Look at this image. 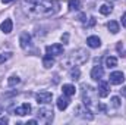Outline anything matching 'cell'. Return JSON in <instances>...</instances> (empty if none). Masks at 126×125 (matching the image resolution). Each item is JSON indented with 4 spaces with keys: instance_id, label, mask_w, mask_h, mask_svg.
<instances>
[{
    "instance_id": "obj_1",
    "label": "cell",
    "mask_w": 126,
    "mask_h": 125,
    "mask_svg": "<svg viewBox=\"0 0 126 125\" xmlns=\"http://www.w3.org/2000/svg\"><path fill=\"white\" fill-rule=\"evenodd\" d=\"M53 0H24V9L34 18H46L56 12Z\"/></svg>"
},
{
    "instance_id": "obj_2",
    "label": "cell",
    "mask_w": 126,
    "mask_h": 125,
    "mask_svg": "<svg viewBox=\"0 0 126 125\" xmlns=\"http://www.w3.org/2000/svg\"><path fill=\"white\" fill-rule=\"evenodd\" d=\"M88 56H90V53H88L87 50L78 49V50H73V52L69 55L66 63H67L69 66H78V65H82V63L87 62V61H88Z\"/></svg>"
},
{
    "instance_id": "obj_3",
    "label": "cell",
    "mask_w": 126,
    "mask_h": 125,
    "mask_svg": "<svg viewBox=\"0 0 126 125\" xmlns=\"http://www.w3.org/2000/svg\"><path fill=\"white\" fill-rule=\"evenodd\" d=\"M82 100H84V104L87 106V107H90V106H93V103L95 102V90L93 87H90V85H82Z\"/></svg>"
},
{
    "instance_id": "obj_4",
    "label": "cell",
    "mask_w": 126,
    "mask_h": 125,
    "mask_svg": "<svg viewBox=\"0 0 126 125\" xmlns=\"http://www.w3.org/2000/svg\"><path fill=\"white\" fill-rule=\"evenodd\" d=\"M35 99H37L38 104H47V103H50V102H51L53 94L50 93V91H40V93H37Z\"/></svg>"
},
{
    "instance_id": "obj_5",
    "label": "cell",
    "mask_w": 126,
    "mask_h": 125,
    "mask_svg": "<svg viewBox=\"0 0 126 125\" xmlns=\"http://www.w3.org/2000/svg\"><path fill=\"white\" fill-rule=\"evenodd\" d=\"M109 81H110V84L119 85V84H122V83L125 81V75H123V72H120V71L111 72V74H110V77H109Z\"/></svg>"
},
{
    "instance_id": "obj_6",
    "label": "cell",
    "mask_w": 126,
    "mask_h": 125,
    "mask_svg": "<svg viewBox=\"0 0 126 125\" xmlns=\"http://www.w3.org/2000/svg\"><path fill=\"white\" fill-rule=\"evenodd\" d=\"M46 52L47 55L50 56H59L63 53V46L62 44H51V46H47L46 47Z\"/></svg>"
},
{
    "instance_id": "obj_7",
    "label": "cell",
    "mask_w": 126,
    "mask_h": 125,
    "mask_svg": "<svg viewBox=\"0 0 126 125\" xmlns=\"http://www.w3.org/2000/svg\"><path fill=\"white\" fill-rule=\"evenodd\" d=\"M38 116H40L43 121H46V122H51V119H53V110L46 109V107H41V109L38 110Z\"/></svg>"
},
{
    "instance_id": "obj_8",
    "label": "cell",
    "mask_w": 126,
    "mask_h": 125,
    "mask_svg": "<svg viewBox=\"0 0 126 125\" xmlns=\"http://www.w3.org/2000/svg\"><path fill=\"white\" fill-rule=\"evenodd\" d=\"M109 93H110L109 83H106V81H101V80H100V85H98V96H100V97H107Z\"/></svg>"
},
{
    "instance_id": "obj_9",
    "label": "cell",
    "mask_w": 126,
    "mask_h": 125,
    "mask_svg": "<svg viewBox=\"0 0 126 125\" xmlns=\"http://www.w3.org/2000/svg\"><path fill=\"white\" fill-rule=\"evenodd\" d=\"M19 43H21V47L22 49H28L30 44H31V35L28 32H22L21 37H19Z\"/></svg>"
},
{
    "instance_id": "obj_10",
    "label": "cell",
    "mask_w": 126,
    "mask_h": 125,
    "mask_svg": "<svg viewBox=\"0 0 126 125\" xmlns=\"http://www.w3.org/2000/svg\"><path fill=\"white\" fill-rule=\"evenodd\" d=\"M30 112H31V104H30V103H24L22 106H19V107L15 109V113L19 115V116H25V115H28Z\"/></svg>"
},
{
    "instance_id": "obj_11",
    "label": "cell",
    "mask_w": 126,
    "mask_h": 125,
    "mask_svg": "<svg viewBox=\"0 0 126 125\" xmlns=\"http://www.w3.org/2000/svg\"><path fill=\"white\" fill-rule=\"evenodd\" d=\"M103 75H104V71H103V68L100 66V65H97L93 68V71H91V78L95 80V81H100L101 78H103Z\"/></svg>"
},
{
    "instance_id": "obj_12",
    "label": "cell",
    "mask_w": 126,
    "mask_h": 125,
    "mask_svg": "<svg viewBox=\"0 0 126 125\" xmlns=\"http://www.w3.org/2000/svg\"><path fill=\"white\" fill-rule=\"evenodd\" d=\"M87 44H88L91 49H98V47L101 46V40H100L97 35H91V37L87 38Z\"/></svg>"
},
{
    "instance_id": "obj_13",
    "label": "cell",
    "mask_w": 126,
    "mask_h": 125,
    "mask_svg": "<svg viewBox=\"0 0 126 125\" xmlns=\"http://www.w3.org/2000/svg\"><path fill=\"white\" fill-rule=\"evenodd\" d=\"M12 28H13V24H12L10 19H4V21L0 24V30L4 32V34H9V32L12 31Z\"/></svg>"
},
{
    "instance_id": "obj_14",
    "label": "cell",
    "mask_w": 126,
    "mask_h": 125,
    "mask_svg": "<svg viewBox=\"0 0 126 125\" xmlns=\"http://www.w3.org/2000/svg\"><path fill=\"white\" fill-rule=\"evenodd\" d=\"M69 96H66V97H59L57 99V107H59V110H64L67 106H69Z\"/></svg>"
},
{
    "instance_id": "obj_15",
    "label": "cell",
    "mask_w": 126,
    "mask_h": 125,
    "mask_svg": "<svg viewBox=\"0 0 126 125\" xmlns=\"http://www.w3.org/2000/svg\"><path fill=\"white\" fill-rule=\"evenodd\" d=\"M62 90H63V94L64 96H73L75 94V91H76V88H75V85H70V84H64L62 87Z\"/></svg>"
},
{
    "instance_id": "obj_16",
    "label": "cell",
    "mask_w": 126,
    "mask_h": 125,
    "mask_svg": "<svg viewBox=\"0 0 126 125\" xmlns=\"http://www.w3.org/2000/svg\"><path fill=\"white\" fill-rule=\"evenodd\" d=\"M43 65H44V68H51V66L54 65V59H53V56L46 55V56L43 58Z\"/></svg>"
},
{
    "instance_id": "obj_17",
    "label": "cell",
    "mask_w": 126,
    "mask_h": 125,
    "mask_svg": "<svg viewBox=\"0 0 126 125\" xmlns=\"http://www.w3.org/2000/svg\"><path fill=\"white\" fill-rule=\"evenodd\" d=\"M107 28H109V31L111 32V34H117L119 32V24L116 21H110L107 24Z\"/></svg>"
},
{
    "instance_id": "obj_18",
    "label": "cell",
    "mask_w": 126,
    "mask_h": 125,
    "mask_svg": "<svg viewBox=\"0 0 126 125\" xmlns=\"http://www.w3.org/2000/svg\"><path fill=\"white\" fill-rule=\"evenodd\" d=\"M82 7V1L81 0H70L69 1V9L70 10H79Z\"/></svg>"
},
{
    "instance_id": "obj_19",
    "label": "cell",
    "mask_w": 126,
    "mask_h": 125,
    "mask_svg": "<svg viewBox=\"0 0 126 125\" xmlns=\"http://www.w3.org/2000/svg\"><path fill=\"white\" fill-rule=\"evenodd\" d=\"M117 65V59L116 58H113V56H109V58H106V66L110 69V68H114Z\"/></svg>"
},
{
    "instance_id": "obj_20",
    "label": "cell",
    "mask_w": 126,
    "mask_h": 125,
    "mask_svg": "<svg viewBox=\"0 0 126 125\" xmlns=\"http://www.w3.org/2000/svg\"><path fill=\"white\" fill-rule=\"evenodd\" d=\"M79 77H81V71L75 66V68H72L70 69V78L73 80V81H76V80H79Z\"/></svg>"
},
{
    "instance_id": "obj_21",
    "label": "cell",
    "mask_w": 126,
    "mask_h": 125,
    "mask_svg": "<svg viewBox=\"0 0 126 125\" xmlns=\"http://www.w3.org/2000/svg\"><path fill=\"white\" fill-rule=\"evenodd\" d=\"M111 10H113V7H111L110 4H103V6L100 7V12H101L103 15H110Z\"/></svg>"
},
{
    "instance_id": "obj_22",
    "label": "cell",
    "mask_w": 126,
    "mask_h": 125,
    "mask_svg": "<svg viewBox=\"0 0 126 125\" xmlns=\"http://www.w3.org/2000/svg\"><path fill=\"white\" fill-rule=\"evenodd\" d=\"M12 58V53L10 52H6V53H0V65L1 63H4L7 59H10Z\"/></svg>"
},
{
    "instance_id": "obj_23",
    "label": "cell",
    "mask_w": 126,
    "mask_h": 125,
    "mask_svg": "<svg viewBox=\"0 0 126 125\" xmlns=\"http://www.w3.org/2000/svg\"><path fill=\"white\" fill-rule=\"evenodd\" d=\"M19 83H21V80H19L18 77H10V78L7 80V84H9L10 87H15V85L19 84Z\"/></svg>"
},
{
    "instance_id": "obj_24",
    "label": "cell",
    "mask_w": 126,
    "mask_h": 125,
    "mask_svg": "<svg viewBox=\"0 0 126 125\" xmlns=\"http://www.w3.org/2000/svg\"><path fill=\"white\" fill-rule=\"evenodd\" d=\"M111 104H113L114 107H119V106H120V99H119V97H111Z\"/></svg>"
},
{
    "instance_id": "obj_25",
    "label": "cell",
    "mask_w": 126,
    "mask_h": 125,
    "mask_svg": "<svg viewBox=\"0 0 126 125\" xmlns=\"http://www.w3.org/2000/svg\"><path fill=\"white\" fill-rule=\"evenodd\" d=\"M94 24H95V18H91V19H90V22H88V24H85V25H87V27H93Z\"/></svg>"
},
{
    "instance_id": "obj_26",
    "label": "cell",
    "mask_w": 126,
    "mask_h": 125,
    "mask_svg": "<svg viewBox=\"0 0 126 125\" xmlns=\"http://www.w3.org/2000/svg\"><path fill=\"white\" fill-rule=\"evenodd\" d=\"M67 40H69V34H63L62 35V41L63 43H67Z\"/></svg>"
},
{
    "instance_id": "obj_27",
    "label": "cell",
    "mask_w": 126,
    "mask_h": 125,
    "mask_svg": "<svg viewBox=\"0 0 126 125\" xmlns=\"http://www.w3.org/2000/svg\"><path fill=\"white\" fill-rule=\"evenodd\" d=\"M7 122H9L7 118H0V125H6Z\"/></svg>"
},
{
    "instance_id": "obj_28",
    "label": "cell",
    "mask_w": 126,
    "mask_h": 125,
    "mask_svg": "<svg viewBox=\"0 0 126 125\" xmlns=\"http://www.w3.org/2000/svg\"><path fill=\"white\" fill-rule=\"evenodd\" d=\"M122 25H123V27L126 28V13L123 15V16H122Z\"/></svg>"
},
{
    "instance_id": "obj_29",
    "label": "cell",
    "mask_w": 126,
    "mask_h": 125,
    "mask_svg": "<svg viewBox=\"0 0 126 125\" xmlns=\"http://www.w3.org/2000/svg\"><path fill=\"white\" fill-rule=\"evenodd\" d=\"M120 94H122L123 97H126V87H123V88L120 90Z\"/></svg>"
},
{
    "instance_id": "obj_30",
    "label": "cell",
    "mask_w": 126,
    "mask_h": 125,
    "mask_svg": "<svg viewBox=\"0 0 126 125\" xmlns=\"http://www.w3.org/2000/svg\"><path fill=\"white\" fill-rule=\"evenodd\" d=\"M35 124H37V121H34V119H31V121L27 122V125H35Z\"/></svg>"
},
{
    "instance_id": "obj_31",
    "label": "cell",
    "mask_w": 126,
    "mask_h": 125,
    "mask_svg": "<svg viewBox=\"0 0 126 125\" xmlns=\"http://www.w3.org/2000/svg\"><path fill=\"white\" fill-rule=\"evenodd\" d=\"M3 3H10V1H13V0H1Z\"/></svg>"
},
{
    "instance_id": "obj_32",
    "label": "cell",
    "mask_w": 126,
    "mask_h": 125,
    "mask_svg": "<svg viewBox=\"0 0 126 125\" xmlns=\"http://www.w3.org/2000/svg\"><path fill=\"white\" fill-rule=\"evenodd\" d=\"M1 110H3V109H1V106H0V113H1Z\"/></svg>"
}]
</instances>
